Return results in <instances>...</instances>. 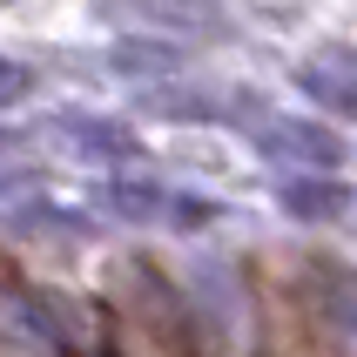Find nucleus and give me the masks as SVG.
<instances>
[{"instance_id":"7ed1b4c3","label":"nucleus","mask_w":357,"mask_h":357,"mask_svg":"<svg viewBox=\"0 0 357 357\" xmlns=\"http://www.w3.org/2000/svg\"><path fill=\"white\" fill-rule=\"evenodd\" d=\"M101 209H115V216L128 222H182V229H196V222L216 216V202H202V196H176V189H155V182H108L101 189Z\"/></svg>"},{"instance_id":"20e7f679","label":"nucleus","mask_w":357,"mask_h":357,"mask_svg":"<svg viewBox=\"0 0 357 357\" xmlns=\"http://www.w3.org/2000/svg\"><path fill=\"white\" fill-rule=\"evenodd\" d=\"M257 142L270 155H290V162H310V169H337L344 142L324 128V121H297V115H270L257 121Z\"/></svg>"},{"instance_id":"0eeeda50","label":"nucleus","mask_w":357,"mask_h":357,"mask_svg":"<svg viewBox=\"0 0 357 357\" xmlns=\"http://www.w3.org/2000/svg\"><path fill=\"white\" fill-rule=\"evenodd\" d=\"M324 324H331L337 351L357 357V277H331V310H324Z\"/></svg>"},{"instance_id":"f03ea898","label":"nucleus","mask_w":357,"mask_h":357,"mask_svg":"<svg viewBox=\"0 0 357 357\" xmlns=\"http://www.w3.org/2000/svg\"><path fill=\"white\" fill-rule=\"evenodd\" d=\"M0 303H7L14 337H27L40 357H101L108 351V324L54 283H7Z\"/></svg>"},{"instance_id":"423d86ee","label":"nucleus","mask_w":357,"mask_h":357,"mask_svg":"<svg viewBox=\"0 0 357 357\" xmlns=\"http://www.w3.org/2000/svg\"><path fill=\"white\" fill-rule=\"evenodd\" d=\"M68 135H75L95 162H128V155H142V142L128 135L121 121H88V115H75V121H68Z\"/></svg>"},{"instance_id":"f257e3e1","label":"nucleus","mask_w":357,"mask_h":357,"mask_svg":"<svg viewBox=\"0 0 357 357\" xmlns=\"http://www.w3.org/2000/svg\"><path fill=\"white\" fill-rule=\"evenodd\" d=\"M108 357H196L189 303L142 257H121L108 270Z\"/></svg>"},{"instance_id":"9d476101","label":"nucleus","mask_w":357,"mask_h":357,"mask_svg":"<svg viewBox=\"0 0 357 357\" xmlns=\"http://www.w3.org/2000/svg\"><path fill=\"white\" fill-rule=\"evenodd\" d=\"M27 182V162H20V142L0 135V189H20Z\"/></svg>"},{"instance_id":"6e6552de","label":"nucleus","mask_w":357,"mask_h":357,"mask_svg":"<svg viewBox=\"0 0 357 357\" xmlns=\"http://www.w3.org/2000/svg\"><path fill=\"white\" fill-rule=\"evenodd\" d=\"M283 202H290V216H337L344 209V189L337 182H283Z\"/></svg>"},{"instance_id":"39448f33","label":"nucleus","mask_w":357,"mask_h":357,"mask_svg":"<svg viewBox=\"0 0 357 357\" xmlns=\"http://www.w3.org/2000/svg\"><path fill=\"white\" fill-rule=\"evenodd\" d=\"M297 88L324 108H337V115L357 121V61L351 54H324V61H303L297 68Z\"/></svg>"},{"instance_id":"1a4fd4ad","label":"nucleus","mask_w":357,"mask_h":357,"mask_svg":"<svg viewBox=\"0 0 357 357\" xmlns=\"http://www.w3.org/2000/svg\"><path fill=\"white\" fill-rule=\"evenodd\" d=\"M27 88H34V68H20V61H0V108H7V101H20Z\"/></svg>"}]
</instances>
